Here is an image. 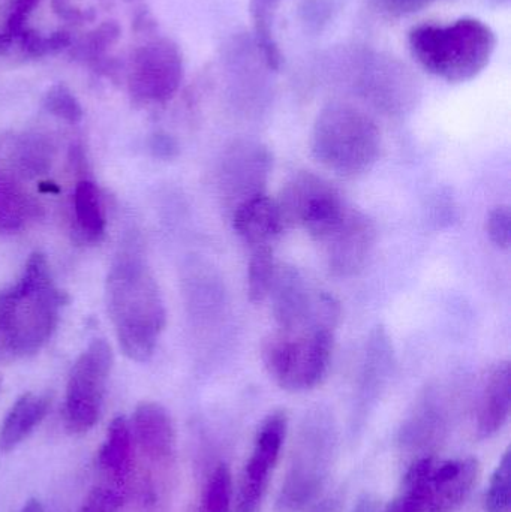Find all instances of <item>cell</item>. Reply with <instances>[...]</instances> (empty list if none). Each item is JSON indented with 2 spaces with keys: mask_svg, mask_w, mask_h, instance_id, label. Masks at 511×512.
<instances>
[{
  "mask_svg": "<svg viewBox=\"0 0 511 512\" xmlns=\"http://www.w3.org/2000/svg\"><path fill=\"white\" fill-rule=\"evenodd\" d=\"M105 297L123 354L146 363L155 354L167 312L155 276L137 249H125L114 259Z\"/></svg>",
  "mask_w": 511,
  "mask_h": 512,
  "instance_id": "cell-1",
  "label": "cell"
},
{
  "mask_svg": "<svg viewBox=\"0 0 511 512\" xmlns=\"http://www.w3.org/2000/svg\"><path fill=\"white\" fill-rule=\"evenodd\" d=\"M66 301L45 255H30L18 282L0 292V354L12 358L38 354L53 336Z\"/></svg>",
  "mask_w": 511,
  "mask_h": 512,
  "instance_id": "cell-2",
  "label": "cell"
},
{
  "mask_svg": "<svg viewBox=\"0 0 511 512\" xmlns=\"http://www.w3.org/2000/svg\"><path fill=\"white\" fill-rule=\"evenodd\" d=\"M408 42L417 63L447 83H465L482 74L497 48L494 30L477 18L422 24L411 30Z\"/></svg>",
  "mask_w": 511,
  "mask_h": 512,
  "instance_id": "cell-3",
  "label": "cell"
},
{
  "mask_svg": "<svg viewBox=\"0 0 511 512\" xmlns=\"http://www.w3.org/2000/svg\"><path fill=\"white\" fill-rule=\"evenodd\" d=\"M311 149L327 170L342 177H359L378 161L380 129L365 111L335 102L323 108L315 119Z\"/></svg>",
  "mask_w": 511,
  "mask_h": 512,
  "instance_id": "cell-4",
  "label": "cell"
},
{
  "mask_svg": "<svg viewBox=\"0 0 511 512\" xmlns=\"http://www.w3.org/2000/svg\"><path fill=\"white\" fill-rule=\"evenodd\" d=\"M338 447V430L332 415L315 409L300 424L287 475L276 499V512L306 510L323 490Z\"/></svg>",
  "mask_w": 511,
  "mask_h": 512,
  "instance_id": "cell-5",
  "label": "cell"
},
{
  "mask_svg": "<svg viewBox=\"0 0 511 512\" xmlns=\"http://www.w3.org/2000/svg\"><path fill=\"white\" fill-rule=\"evenodd\" d=\"M476 459L420 457L402 481L399 495L384 512H455L479 480Z\"/></svg>",
  "mask_w": 511,
  "mask_h": 512,
  "instance_id": "cell-6",
  "label": "cell"
},
{
  "mask_svg": "<svg viewBox=\"0 0 511 512\" xmlns=\"http://www.w3.org/2000/svg\"><path fill=\"white\" fill-rule=\"evenodd\" d=\"M335 330L278 333L264 342L261 358L270 378L288 393H305L323 384L332 364Z\"/></svg>",
  "mask_w": 511,
  "mask_h": 512,
  "instance_id": "cell-7",
  "label": "cell"
},
{
  "mask_svg": "<svg viewBox=\"0 0 511 512\" xmlns=\"http://www.w3.org/2000/svg\"><path fill=\"white\" fill-rule=\"evenodd\" d=\"M269 298L279 331L285 333L335 330L341 316L338 301L312 288L302 271L291 265H278Z\"/></svg>",
  "mask_w": 511,
  "mask_h": 512,
  "instance_id": "cell-8",
  "label": "cell"
},
{
  "mask_svg": "<svg viewBox=\"0 0 511 512\" xmlns=\"http://www.w3.org/2000/svg\"><path fill=\"white\" fill-rule=\"evenodd\" d=\"M285 228H303L321 242L347 212L338 189L318 174L300 171L291 177L276 198Z\"/></svg>",
  "mask_w": 511,
  "mask_h": 512,
  "instance_id": "cell-9",
  "label": "cell"
},
{
  "mask_svg": "<svg viewBox=\"0 0 511 512\" xmlns=\"http://www.w3.org/2000/svg\"><path fill=\"white\" fill-rule=\"evenodd\" d=\"M113 351L107 340L96 339L81 352L66 385L65 417L69 432L86 433L98 423Z\"/></svg>",
  "mask_w": 511,
  "mask_h": 512,
  "instance_id": "cell-10",
  "label": "cell"
},
{
  "mask_svg": "<svg viewBox=\"0 0 511 512\" xmlns=\"http://www.w3.org/2000/svg\"><path fill=\"white\" fill-rule=\"evenodd\" d=\"M183 80V54L168 38L144 42L132 53L128 89L138 104L158 105L171 101Z\"/></svg>",
  "mask_w": 511,
  "mask_h": 512,
  "instance_id": "cell-11",
  "label": "cell"
},
{
  "mask_svg": "<svg viewBox=\"0 0 511 512\" xmlns=\"http://www.w3.org/2000/svg\"><path fill=\"white\" fill-rule=\"evenodd\" d=\"M288 430L287 412L273 411L261 424L255 438L251 457L240 478L239 493L236 499V512H255L263 501L269 486L270 475L284 445Z\"/></svg>",
  "mask_w": 511,
  "mask_h": 512,
  "instance_id": "cell-12",
  "label": "cell"
},
{
  "mask_svg": "<svg viewBox=\"0 0 511 512\" xmlns=\"http://www.w3.org/2000/svg\"><path fill=\"white\" fill-rule=\"evenodd\" d=\"M327 267L338 277H353L368 264L375 243L377 227L365 213L348 206L341 221L321 240Z\"/></svg>",
  "mask_w": 511,
  "mask_h": 512,
  "instance_id": "cell-13",
  "label": "cell"
},
{
  "mask_svg": "<svg viewBox=\"0 0 511 512\" xmlns=\"http://www.w3.org/2000/svg\"><path fill=\"white\" fill-rule=\"evenodd\" d=\"M272 164V153L258 141H237L228 147L219 170V186L231 210L248 198L266 194Z\"/></svg>",
  "mask_w": 511,
  "mask_h": 512,
  "instance_id": "cell-14",
  "label": "cell"
},
{
  "mask_svg": "<svg viewBox=\"0 0 511 512\" xmlns=\"http://www.w3.org/2000/svg\"><path fill=\"white\" fill-rule=\"evenodd\" d=\"M132 438L141 453L158 465H167L176 453V430L164 406L141 402L131 421Z\"/></svg>",
  "mask_w": 511,
  "mask_h": 512,
  "instance_id": "cell-15",
  "label": "cell"
},
{
  "mask_svg": "<svg viewBox=\"0 0 511 512\" xmlns=\"http://www.w3.org/2000/svg\"><path fill=\"white\" fill-rule=\"evenodd\" d=\"M231 224L237 236L254 248L272 245L287 230L278 203L267 194L237 204L231 210Z\"/></svg>",
  "mask_w": 511,
  "mask_h": 512,
  "instance_id": "cell-16",
  "label": "cell"
},
{
  "mask_svg": "<svg viewBox=\"0 0 511 512\" xmlns=\"http://www.w3.org/2000/svg\"><path fill=\"white\" fill-rule=\"evenodd\" d=\"M511 411V367L500 361L491 367L483 381L477 406V435L494 438L506 426Z\"/></svg>",
  "mask_w": 511,
  "mask_h": 512,
  "instance_id": "cell-17",
  "label": "cell"
},
{
  "mask_svg": "<svg viewBox=\"0 0 511 512\" xmlns=\"http://www.w3.org/2000/svg\"><path fill=\"white\" fill-rule=\"evenodd\" d=\"M446 432L447 415L443 403L429 391L402 424L399 441L402 447L410 450H429L443 441Z\"/></svg>",
  "mask_w": 511,
  "mask_h": 512,
  "instance_id": "cell-18",
  "label": "cell"
},
{
  "mask_svg": "<svg viewBox=\"0 0 511 512\" xmlns=\"http://www.w3.org/2000/svg\"><path fill=\"white\" fill-rule=\"evenodd\" d=\"M50 403L47 394L26 393L18 397L0 426V453H11L23 444L47 417Z\"/></svg>",
  "mask_w": 511,
  "mask_h": 512,
  "instance_id": "cell-19",
  "label": "cell"
},
{
  "mask_svg": "<svg viewBox=\"0 0 511 512\" xmlns=\"http://www.w3.org/2000/svg\"><path fill=\"white\" fill-rule=\"evenodd\" d=\"M132 438L131 423L128 418L119 415L108 426L104 444L99 448L98 468L102 478L129 483L132 471Z\"/></svg>",
  "mask_w": 511,
  "mask_h": 512,
  "instance_id": "cell-20",
  "label": "cell"
},
{
  "mask_svg": "<svg viewBox=\"0 0 511 512\" xmlns=\"http://www.w3.org/2000/svg\"><path fill=\"white\" fill-rule=\"evenodd\" d=\"M393 367V349L389 336L383 328L372 333L366 349L365 367H363L362 385H360V405L366 409L378 393L383 390Z\"/></svg>",
  "mask_w": 511,
  "mask_h": 512,
  "instance_id": "cell-21",
  "label": "cell"
},
{
  "mask_svg": "<svg viewBox=\"0 0 511 512\" xmlns=\"http://www.w3.org/2000/svg\"><path fill=\"white\" fill-rule=\"evenodd\" d=\"M74 212L77 228L86 242L99 243L105 234V212L101 194L90 180L78 182L74 192Z\"/></svg>",
  "mask_w": 511,
  "mask_h": 512,
  "instance_id": "cell-22",
  "label": "cell"
},
{
  "mask_svg": "<svg viewBox=\"0 0 511 512\" xmlns=\"http://www.w3.org/2000/svg\"><path fill=\"white\" fill-rule=\"evenodd\" d=\"M282 0H251V17L254 24L255 47L264 65L270 71L281 68L282 54L275 38V17Z\"/></svg>",
  "mask_w": 511,
  "mask_h": 512,
  "instance_id": "cell-23",
  "label": "cell"
},
{
  "mask_svg": "<svg viewBox=\"0 0 511 512\" xmlns=\"http://www.w3.org/2000/svg\"><path fill=\"white\" fill-rule=\"evenodd\" d=\"M276 268L278 264L273 256L272 246L254 248L248 267V295L252 303L260 304L269 298Z\"/></svg>",
  "mask_w": 511,
  "mask_h": 512,
  "instance_id": "cell-24",
  "label": "cell"
},
{
  "mask_svg": "<svg viewBox=\"0 0 511 512\" xmlns=\"http://www.w3.org/2000/svg\"><path fill=\"white\" fill-rule=\"evenodd\" d=\"M233 501V477L225 463L210 472L201 493L197 512H230Z\"/></svg>",
  "mask_w": 511,
  "mask_h": 512,
  "instance_id": "cell-25",
  "label": "cell"
},
{
  "mask_svg": "<svg viewBox=\"0 0 511 512\" xmlns=\"http://www.w3.org/2000/svg\"><path fill=\"white\" fill-rule=\"evenodd\" d=\"M33 206L21 189L12 183H0V233L20 230L32 215Z\"/></svg>",
  "mask_w": 511,
  "mask_h": 512,
  "instance_id": "cell-26",
  "label": "cell"
},
{
  "mask_svg": "<svg viewBox=\"0 0 511 512\" xmlns=\"http://www.w3.org/2000/svg\"><path fill=\"white\" fill-rule=\"evenodd\" d=\"M129 495V483L102 478L84 499L80 512H119Z\"/></svg>",
  "mask_w": 511,
  "mask_h": 512,
  "instance_id": "cell-27",
  "label": "cell"
},
{
  "mask_svg": "<svg viewBox=\"0 0 511 512\" xmlns=\"http://www.w3.org/2000/svg\"><path fill=\"white\" fill-rule=\"evenodd\" d=\"M120 33H122V29H120L119 23L105 21L101 26L87 33L86 38L78 44L75 54L90 65L104 62L108 48L113 47L119 41Z\"/></svg>",
  "mask_w": 511,
  "mask_h": 512,
  "instance_id": "cell-28",
  "label": "cell"
},
{
  "mask_svg": "<svg viewBox=\"0 0 511 512\" xmlns=\"http://www.w3.org/2000/svg\"><path fill=\"white\" fill-rule=\"evenodd\" d=\"M485 507L488 512H510L511 510V451L504 453L503 459L498 463L488 493H486Z\"/></svg>",
  "mask_w": 511,
  "mask_h": 512,
  "instance_id": "cell-29",
  "label": "cell"
},
{
  "mask_svg": "<svg viewBox=\"0 0 511 512\" xmlns=\"http://www.w3.org/2000/svg\"><path fill=\"white\" fill-rule=\"evenodd\" d=\"M17 39L23 53L30 57L51 56L65 50L72 42L71 35L66 30L42 35L36 30L26 29Z\"/></svg>",
  "mask_w": 511,
  "mask_h": 512,
  "instance_id": "cell-30",
  "label": "cell"
},
{
  "mask_svg": "<svg viewBox=\"0 0 511 512\" xmlns=\"http://www.w3.org/2000/svg\"><path fill=\"white\" fill-rule=\"evenodd\" d=\"M44 108L48 113L72 125L83 119V107L65 84H54L48 89L44 96Z\"/></svg>",
  "mask_w": 511,
  "mask_h": 512,
  "instance_id": "cell-31",
  "label": "cell"
},
{
  "mask_svg": "<svg viewBox=\"0 0 511 512\" xmlns=\"http://www.w3.org/2000/svg\"><path fill=\"white\" fill-rule=\"evenodd\" d=\"M486 233L495 246L509 249L511 243V212L507 206H498L489 213Z\"/></svg>",
  "mask_w": 511,
  "mask_h": 512,
  "instance_id": "cell-32",
  "label": "cell"
},
{
  "mask_svg": "<svg viewBox=\"0 0 511 512\" xmlns=\"http://www.w3.org/2000/svg\"><path fill=\"white\" fill-rule=\"evenodd\" d=\"M41 0H14L6 18L5 32L2 33L8 41L18 38L26 30V23Z\"/></svg>",
  "mask_w": 511,
  "mask_h": 512,
  "instance_id": "cell-33",
  "label": "cell"
},
{
  "mask_svg": "<svg viewBox=\"0 0 511 512\" xmlns=\"http://www.w3.org/2000/svg\"><path fill=\"white\" fill-rule=\"evenodd\" d=\"M384 14L390 17H405L428 8L432 3L440 0H372Z\"/></svg>",
  "mask_w": 511,
  "mask_h": 512,
  "instance_id": "cell-34",
  "label": "cell"
},
{
  "mask_svg": "<svg viewBox=\"0 0 511 512\" xmlns=\"http://www.w3.org/2000/svg\"><path fill=\"white\" fill-rule=\"evenodd\" d=\"M51 6H53L54 12L63 20L72 21V23H78V21L92 20V12H84L81 9L72 6L71 0H51Z\"/></svg>",
  "mask_w": 511,
  "mask_h": 512,
  "instance_id": "cell-35",
  "label": "cell"
},
{
  "mask_svg": "<svg viewBox=\"0 0 511 512\" xmlns=\"http://www.w3.org/2000/svg\"><path fill=\"white\" fill-rule=\"evenodd\" d=\"M152 149L161 158H171L176 153L177 147L176 143L167 135H158L153 140Z\"/></svg>",
  "mask_w": 511,
  "mask_h": 512,
  "instance_id": "cell-36",
  "label": "cell"
},
{
  "mask_svg": "<svg viewBox=\"0 0 511 512\" xmlns=\"http://www.w3.org/2000/svg\"><path fill=\"white\" fill-rule=\"evenodd\" d=\"M377 508V499H375L374 496L365 495L357 501L353 512H377Z\"/></svg>",
  "mask_w": 511,
  "mask_h": 512,
  "instance_id": "cell-37",
  "label": "cell"
},
{
  "mask_svg": "<svg viewBox=\"0 0 511 512\" xmlns=\"http://www.w3.org/2000/svg\"><path fill=\"white\" fill-rule=\"evenodd\" d=\"M338 511V501L336 499H327V501L321 502V504L315 505L309 512H336Z\"/></svg>",
  "mask_w": 511,
  "mask_h": 512,
  "instance_id": "cell-38",
  "label": "cell"
},
{
  "mask_svg": "<svg viewBox=\"0 0 511 512\" xmlns=\"http://www.w3.org/2000/svg\"><path fill=\"white\" fill-rule=\"evenodd\" d=\"M18 512H45V508L38 499H29Z\"/></svg>",
  "mask_w": 511,
  "mask_h": 512,
  "instance_id": "cell-39",
  "label": "cell"
}]
</instances>
